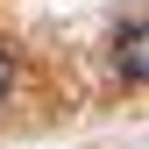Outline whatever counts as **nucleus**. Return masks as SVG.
<instances>
[{"instance_id": "nucleus-2", "label": "nucleus", "mask_w": 149, "mask_h": 149, "mask_svg": "<svg viewBox=\"0 0 149 149\" xmlns=\"http://www.w3.org/2000/svg\"><path fill=\"white\" fill-rule=\"evenodd\" d=\"M7 85H14V57L0 50V100H7Z\"/></svg>"}, {"instance_id": "nucleus-1", "label": "nucleus", "mask_w": 149, "mask_h": 149, "mask_svg": "<svg viewBox=\"0 0 149 149\" xmlns=\"http://www.w3.org/2000/svg\"><path fill=\"white\" fill-rule=\"evenodd\" d=\"M114 64H121L128 85H142V22H121V36H114Z\"/></svg>"}]
</instances>
